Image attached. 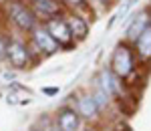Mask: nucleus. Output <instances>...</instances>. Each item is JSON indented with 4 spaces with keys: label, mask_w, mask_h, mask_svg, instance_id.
<instances>
[{
    "label": "nucleus",
    "mask_w": 151,
    "mask_h": 131,
    "mask_svg": "<svg viewBox=\"0 0 151 131\" xmlns=\"http://www.w3.org/2000/svg\"><path fill=\"white\" fill-rule=\"evenodd\" d=\"M48 131H57V129H48Z\"/></svg>",
    "instance_id": "15"
},
{
    "label": "nucleus",
    "mask_w": 151,
    "mask_h": 131,
    "mask_svg": "<svg viewBox=\"0 0 151 131\" xmlns=\"http://www.w3.org/2000/svg\"><path fill=\"white\" fill-rule=\"evenodd\" d=\"M6 48H8V42L0 36V60H4L6 59Z\"/></svg>",
    "instance_id": "13"
},
{
    "label": "nucleus",
    "mask_w": 151,
    "mask_h": 131,
    "mask_svg": "<svg viewBox=\"0 0 151 131\" xmlns=\"http://www.w3.org/2000/svg\"><path fill=\"white\" fill-rule=\"evenodd\" d=\"M35 42L38 45V48L45 50V53H55V50L58 48V42L48 35L47 30H42V28L35 32Z\"/></svg>",
    "instance_id": "6"
},
{
    "label": "nucleus",
    "mask_w": 151,
    "mask_h": 131,
    "mask_svg": "<svg viewBox=\"0 0 151 131\" xmlns=\"http://www.w3.org/2000/svg\"><path fill=\"white\" fill-rule=\"evenodd\" d=\"M101 91H105L107 95L119 93V83H117V79L109 71H103V73H101Z\"/></svg>",
    "instance_id": "9"
},
{
    "label": "nucleus",
    "mask_w": 151,
    "mask_h": 131,
    "mask_svg": "<svg viewBox=\"0 0 151 131\" xmlns=\"http://www.w3.org/2000/svg\"><path fill=\"white\" fill-rule=\"evenodd\" d=\"M8 12H10V18L18 24L22 30H30V28L35 26L36 18H35V14L28 10L26 6L18 4V2H12L10 6H8Z\"/></svg>",
    "instance_id": "1"
},
{
    "label": "nucleus",
    "mask_w": 151,
    "mask_h": 131,
    "mask_svg": "<svg viewBox=\"0 0 151 131\" xmlns=\"http://www.w3.org/2000/svg\"><path fill=\"white\" fill-rule=\"evenodd\" d=\"M47 32L57 40L58 45H69L70 36H73V35H70V30H69V24L65 22V20H57V18L48 22Z\"/></svg>",
    "instance_id": "4"
},
{
    "label": "nucleus",
    "mask_w": 151,
    "mask_h": 131,
    "mask_svg": "<svg viewBox=\"0 0 151 131\" xmlns=\"http://www.w3.org/2000/svg\"><path fill=\"white\" fill-rule=\"evenodd\" d=\"M79 127V113L75 109H63L58 113V131H75Z\"/></svg>",
    "instance_id": "5"
},
{
    "label": "nucleus",
    "mask_w": 151,
    "mask_h": 131,
    "mask_svg": "<svg viewBox=\"0 0 151 131\" xmlns=\"http://www.w3.org/2000/svg\"><path fill=\"white\" fill-rule=\"evenodd\" d=\"M6 59L10 60V65L14 69H24L26 63H28V50L22 42L18 40H12L8 48H6Z\"/></svg>",
    "instance_id": "3"
},
{
    "label": "nucleus",
    "mask_w": 151,
    "mask_h": 131,
    "mask_svg": "<svg viewBox=\"0 0 151 131\" xmlns=\"http://www.w3.org/2000/svg\"><path fill=\"white\" fill-rule=\"evenodd\" d=\"M36 10L42 12V14H55L58 10V4L52 0H38L36 2Z\"/></svg>",
    "instance_id": "12"
},
{
    "label": "nucleus",
    "mask_w": 151,
    "mask_h": 131,
    "mask_svg": "<svg viewBox=\"0 0 151 131\" xmlns=\"http://www.w3.org/2000/svg\"><path fill=\"white\" fill-rule=\"evenodd\" d=\"M113 71L119 77H127L131 69H133V59H131V53L127 47H117L115 55H113Z\"/></svg>",
    "instance_id": "2"
},
{
    "label": "nucleus",
    "mask_w": 151,
    "mask_h": 131,
    "mask_svg": "<svg viewBox=\"0 0 151 131\" xmlns=\"http://www.w3.org/2000/svg\"><path fill=\"white\" fill-rule=\"evenodd\" d=\"M67 2H70V4H79V2H83V0H67Z\"/></svg>",
    "instance_id": "14"
},
{
    "label": "nucleus",
    "mask_w": 151,
    "mask_h": 131,
    "mask_svg": "<svg viewBox=\"0 0 151 131\" xmlns=\"http://www.w3.org/2000/svg\"><path fill=\"white\" fill-rule=\"evenodd\" d=\"M36 2H38V0H36Z\"/></svg>",
    "instance_id": "16"
},
{
    "label": "nucleus",
    "mask_w": 151,
    "mask_h": 131,
    "mask_svg": "<svg viewBox=\"0 0 151 131\" xmlns=\"http://www.w3.org/2000/svg\"><path fill=\"white\" fill-rule=\"evenodd\" d=\"M97 111H99V107H97L93 97H81L79 99V113H81L83 117L91 119V117L97 115Z\"/></svg>",
    "instance_id": "8"
},
{
    "label": "nucleus",
    "mask_w": 151,
    "mask_h": 131,
    "mask_svg": "<svg viewBox=\"0 0 151 131\" xmlns=\"http://www.w3.org/2000/svg\"><path fill=\"white\" fill-rule=\"evenodd\" d=\"M137 48H139L141 57H145V59L151 57V24H147L137 36Z\"/></svg>",
    "instance_id": "7"
},
{
    "label": "nucleus",
    "mask_w": 151,
    "mask_h": 131,
    "mask_svg": "<svg viewBox=\"0 0 151 131\" xmlns=\"http://www.w3.org/2000/svg\"><path fill=\"white\" fill-rule=\"evenodd\" d=\"M67 24H69V30H70L73 36H77V38H85V36H87V24L83 22L81 18L75 16V18H70Z\"/></svg>",
    "instance_id": "10"
},
{
    "label": "nucleus",
    "mask_w": 151,
    "mask_h": 131,
    "mask_svg": "<svg viewBox=\"0 0 151 131\" xmlns=\"http://www.w3.org/2000/svg\"><path fill=\"white\" fill-rule=\"evenodd\" d=\"M145 26H147V14H141V16H137V18H135V22L129 26L127 36H129V38H137Z\"/></svg>",
    "instance_id": "11"
}]
</instances>
